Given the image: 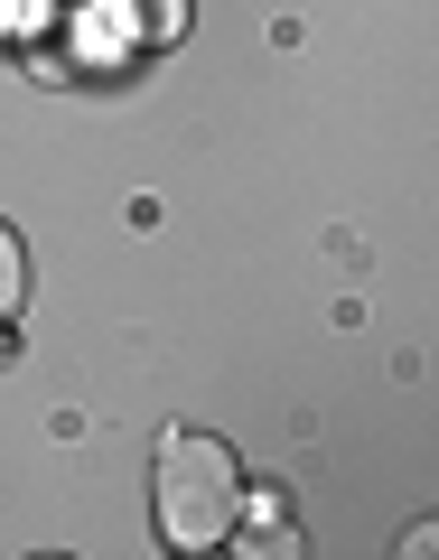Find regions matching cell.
I'll return each mask as SVG.
<instances>
[{
	"instance_id": "cell-1",
	"label": "cell",
	"mask_w": 439,
	"mask_h": 560,
	"mask_svg": "<svg viewBox=\"0 0 439 560\" xmlns=\"http://www.w3.org/2000/svg\"><path fill=\"white\" fill-rule=\"evenodd\" d=\"M150 504H160L169 551H216V541H234V514H243V458L206 430H178V440H160Z\"/></svg>"
},
{
	"instance_id": "cell-2",
	"label": "cell",
	"mask_w": 439,
	"mask_h": 560,
	"mask_svg": "<svg viewBox=\"0 0 439 560\" xmlns=\"http://www.w3.org/2000/svg\"><path fill=\"white\" fill-rule=\"evenodd\" d=\"M20 300H28V253H20V234L0 224V318H20Z\"/></svg>"
},
{
	"instance_id": "cell-3",
	"label": "cell",
	"mask_w": 439,
	"mask_h": 560,
	"mask_svg": "<svg viewBox=\"0 0 439 560\" xmlns=\"http://www.w3.org/2000/svg\"><path fill=\"white\" fill-rule=\"evenodd\" d=\"M140 10H150V20H140V28H150V38H187V0H140Z\"/></svg>"
}]
</instances>
